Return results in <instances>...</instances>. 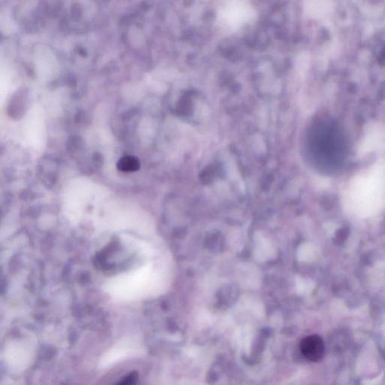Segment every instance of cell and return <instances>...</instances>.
Returning a JSON list of instances; mask_svg holds the SVG:
<instances>
[{
	"instance_id": "obj_2",
	"label": "cell",
	"mask_w": 385,
	"mask_h": 385,
	"mask_svg": "<svg viewBox=\"0 0 385 385\" xmlns=\"http://www.w3.org/2000/svg\"><path fill=\"white\" fill-rule=\"evenodd\" d=\"M117 168L123 172H136L140 168V163L137 158L126 156L120 159L117 164Z\"/></svg>"
},
{
	"instance_id": "obj_1",
	"label": "cell",
	"mask_w": 385,
	"mask_h": 385,
	"mask_svg": "<svg viewBox=\"0 0 385 385\" xmlns=\"http://www.w3.org/2000/svg\"><path fill=\"white\" fill-rule=\"evenodd\" d=\"M300 350L306 360L312 362H318L322 360L325 355V343L319 335H308L300 342Z\"/></svg>"
}]
</instances>
